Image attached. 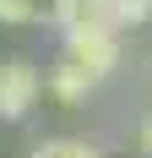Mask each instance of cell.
I'll use <instances>...</instances> for the list:
<instances>
[{"mask_svg":"<svg viewBox=\"0 0 152 158\" xmlns=\"http://www.w3.org/2000/svg\"><path fill=\"white\" fill-rule=\"evenodd\" d=\"M60 65H71L82 82L98 87L120 65V33H65L60 38Z\"/></svg>","mask_w":152,"mask_h":158,"instance_id":"1","label":"cell"},{"mask_svg":"<svg viewBox=\"0 0 152 158\" xmlns=\"http://www.w3.org/2000/svg\"><path fill=\"white\" fill-rule=\"evenodd\" d=\"M38 98H44V71H38L27 55H6V60H0V120H6V126L27 120Z\"/></svg>","mask_w":152,"mask_h":158,"instance_id":"2","label":"cell"},{"mask_svg":"<svg viewBox=\"0 0 152 158\" xmlns=\"http://www.w3.org/2000/svg\"><path fill=\"white\" fill-rule=\"evenodd\" d=\"M49 22L65 33H120V16H114V0H54Z\"/></svg>","mask_w":152,"mask_h":158,"instance_id":"3","label":"cell"},{"mask_svg":"<svg viewBox=\"0 0 152 158\" xmlns=\"http://www.w3.org/2000/svg\"><path fill=\"white\" fill-rule=\"evenodd\" d=\"M44 87L60 98V104H87V93H92V82H82L71 65H60V60H54V71L44 77Z\"/></svg>","mask_w":152,"mask_h":158,"instance_id":"4","label":"cell"},{"mask_svg":"<svg viewBox=\"0 0 152 158\" xmlns=\"http://www.w3.org/2000/svg\"><path fill=\"white\" fill-rule=\"evenodd\" d=\"M54 11V0H0V27H33Z\"/></svg>","mask_w":152,"mask_h":158,"instance_id":"5","label":"cell"},{"mask_svg":"<svg viewBox=\"0 0 152 158\" xmlns=\"http://www.w3.org/2000/svg\"><path fill=\"white\" fill-rule=\"evenodd\" d=\"M33 158H103L92 142H82V136H54V142H38L33 147Z\"/></svg>","mask_w":152,"mask_h":158,"instance_id":"6","label":"cell"},{"mask_svg":"<svg viewBox=\"0 0 152 158\" xmlns=\"http://www.w3.org/2000/svg\"><path fill=\"white\" fill-rule=\"evenodd\" d=\"M136 147H141V153L152 158V114H147V120H141V126H136Z\"/></svg>","mask_w":152,"mask_h":158,"instance_id":"7","label":"cell"}]
</instances>
